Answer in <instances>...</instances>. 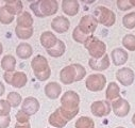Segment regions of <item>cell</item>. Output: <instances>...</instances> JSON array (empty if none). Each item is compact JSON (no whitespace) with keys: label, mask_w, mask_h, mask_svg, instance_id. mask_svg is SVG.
<instances>
[{"label":"cell","mask_w":135,"mask_h":128,"mask_svg":"<svg viewBox=\"0 0 135 128\" xmlns=\"http://www.w3.org/2000/svg\"><path fill=\"white\" fill-rule=\"evenodd\" d=\"M84 47L87 49L90 58L93 59H101L104 54H107L105 43L95 35H90L88 38V40L84 43Z\"/></svg>","instance_id":"6da1fadb"},{"label":"cell","mask_w":135,"mask_h":128,"mask_svg":"<svg viewBox=\"0 0 135 128\" xmlns=\"http://www.w3.org/2000/svg\"><path fill=\"white\" fill-rule=\"evenodd\" d=\"M93 15L96 17L98 24H101L105 27H112L116 21L115 13L111 9L103 6H99L95 8Z\"/></svg>","instance_id":"7a4b0ae2"},{"label":"cell","mask_w":135,"mask_h":128,"mask_svg":"<svg viewBox=\"0 0 135 128\" xmlns=\"http://www.w3.org/2000/svg\"><path fill=\"white\" fill-rule=\"evenodd\" d=\"M107 85V77L102 74H91L85 80V86L90 92L102 91Z\"/></svg>","instance_id":"3957f363"},{"label":"cell","mask_w":135,"mask_h":128,"mask_svg":"<svg viewBox=\"0 0 135 128\" xmlns=\"http://www.w3.org/2000/svg\"><path fill=\"white\" fill-rule=\"evenodd\" d=\"M80 105V96L75 91H66L61 97V106L67 110H78Z\"/></svg>","instance_id":"277c9868"},{"label":"cell","mask_w":135,"mask_h":128,"mask_svg":"<svg viewBox=\"0 0 135 128\" xmlns=\"http://www.w3.org/2000/svg\"><path fill=\"white\" fill-rule=\"evenodd\" d=\"M98 26V21L93 14L84 15L79 21V29L87 35H93Z\"/></svg>","instance_id":"5b68a950"},{"label":"cell","mask_w":135,"mask_h":128,"mask_svg":"<svg viewBox=\"0 0 135 128\" xmlns=\"http://www.w3.org/2000/svg\"><path fill=\"white\" fill-rule=\"evenodd\" d=\"M112 111V106L109 100H97L90 105V112L97 117L108 116Z\"/></svg>","instance_id":"8992f818"},{"label":"cell","mask_w":135,"mask_h":128,"mask_svg":"<svg viewBox=\"0 0 135 128\" xmlns=\"http://www.w3.org/2000/svg\"><path fill=\"white\" fill-rule=\"evenodd\" d=\"M38 8L41 18L52 16L59 10V2L56 0H38Z\"/></svg>","instance_id":"52a82bcc"},{"label":"cell","mask_w":135,"mask_h":128,"mask_svg":"<svg viewBox=\"0 0 135 128\" xmlns=\"http://www.w3.org/2000/svg\"><path fill=\"white\" fill-rule=\"evenodd\" d=\"M112 106V111L114 112V114L118 117H124L129 114L130 112V104L127 99L119 97L117 99H115L114 102L111 103Z\"/></svg>","instance_id":"ba28073f"},{"label":"cell","mask_w":135,"mask_h":128,"mask_svg":"<svg viewBox=\"0 0 135 128\" xmlns=\"http://www.w3.org/2000/svg\"><path fill=\"white\" fill-rule=\"evenodd\" d=\"M41 108V104L37 100V98L33 97V96H28L22 100L21 104V109L25 113H27L29 116L34 115L35 113H37V111Z\"/></svg>","instance_id":"9c48e42d"},{"label":"cell","mask_w":135,"mask_h":128,"mask_svg":"<svg viewBox=\"0 0 135 128\" xmlns=\"http://www.w3.org/2000/svg\"><path fill=\"white\" fill-rule=\"evenodd\" d=\"M116 79L124 86L131 85L135 80V73L130 67H122L116 72Z\"/></svg>","instance_id":"30bf717a"},{"label":"cell","mask_w":135,"mask_h":128,"mask_svg":"<svg viewBox=\"0 0 135 128\" xmlns=\"http://www.w3.org/2000/svg\"><path fill=\"white\" fill-rule=\"evenodd\" d=\"M76 78H77V73H76V68L74 66V64L65 66L60 72V80L63 84H66V85L71 84L76 82Z\"/></svg>","instance_id":"8fae6325"},{"label":"cell","mask_w":135,"mask_h":128,"mask_svg":"<svg viewBox=\"0 0 135 128\" xmlns=\"http://www.w3.org/2000/svg\"><path fill=\"white\" fill-rule=\"evenodd\" d=\"M69 27H70L69 19L63 15L54 17L51 21V28L56 33H65V32L68 31Z\"/></svg>","instance_id":"7c38bea8"},{"label":"cell","mask_w":135,"mask_h":128,"mask_svg":"<svg viewBox=\"0 0 135 128\" xmlns=\"http://www.w3.org/2000/svg\"><path fill=\"white\" fill-rule=\"evenodd\" d=\"M110 57L109 54H104L101 59H93L88 60V65L93 71L96 72H103L110 67Z\"/></svg>","instance_id":"4fadbf2b"},{"label":"cell","mask_w":135,"mask_h":128,"mask_svg":"<svg viewBox=\"0 0 135 128\" xmlns=\"http://www.w3.org/2000/svg\"><path fill=\"white\" fill-rule=\"evenodd\" d=\"M31 67L33 70V73L34 74H37V73H42L49 67V63H48V60L42 56V54H37L33 58V60L31 61Z\"/></svg>","instance_id":"5bb4252c"},{"label":"cell","mask_w":135,"mask_h":128,"mask_svg":"<svg viewBox=\"0 0 135 128\" xmlns=\"http://www.w3.org/2000/svg\"><path fill=\"white\" fill-rule=\"evenodd\" d=\"M80 3L78 0H63L62 11L67 16H76L79 13Z\"/></svg>","instance_id":"9a60e30c"},{"label":"cell","mask_w":135,"mask_h":128,"mask_svg":"<svg viewBox=\"0 0 135 128\" xmlns=\"http://www.w3.org/2000/svg\"><path fill=\"white\" fill-rule=\"evenodd\" d=\"M41 44L44 48H46V50L51 49L52 47H54L59 41V39L56 38V35L51 31H44L43 33L41 34L40 38Z\"/></svg>","instance_id":"2e32d148"},{"label":"cell","mask_w":135,"mask_h":128,"mask_svg":"<svg viewBox=\"0 0 135 128\" xmlns=\"http://www.w3.org/2000/svg\"><path fill=\"white\" fill-rule=\"evenodd\" d=\"M111 58H112V61L114 63V65L116 66H121L123 64L128 61V58H129V54L128 52L123 49V48H114L111 52Z\"/></svg>","instance_id":"e0dca14e"},{"label":"cell","mask_w":135,"mask_h":128,"mask_svg":"<svg viewBox=\"0 0 135 128\" xmlns=\"http://www.w3.org/2000/svg\"><path fill=\"white\" fill-rule=\"evenodd\" d=\"M44 91H45V95L49 99H56L62 94V86L57 82L51 81L45 85Z\"/></svg>","instance_id":"ac0fdd59"},{"label":"cell","mask_w":135,"mask_h":128,"mask_svg":"<svg viewBox=\"0 0 135 128\" xmlns=\"http://www.w3.org/2000/svg\"><path fill=\"white\" fill-rule=\"evenodd\" d=\"M4 8L6 10L13 16L15 15H20L23 11V4L20 0H6L4 2Z\"/></svg>","instance_id":"d6986e66"},{"label":"cell","mask_w":135,"mask_h":128,"mask_svg":"<svg viewBox=\"0 0 135 128\" xmlns=\"http://www.w3.org/2000/svg\"><path fill=\"white\" fill-rule=\"evenodd\" d=\"M48 123H49L51 126L55 127V128H64V127L67 125V123H68V121H67V120L61 114V112H60V110H59V108H57L54 112H52V113L50 114V116H49V118H48Z\"/></svg>","instance_id":"ffe728a7"},{"label":"cell","mask_w":135,"mask_h":128,"mask_svg":"<svg viewBox=\"0 0 135 128\" xmlns=\"http://www.w3.org/2000/svg\"><path fill=\"white\" fill-rule=\"evenodd\" d=\"M119 97H120V88H119V85L114 81L110 82L107 86V92H105L107 100L114 102L115 99H117Z\"/></svg>","instance_id":"44dd1931"},{"label":"cell","mask_w":135,"mask_h":128,"mask_svg":"<svg viewBox=\"0 0 135 128\" xmlns=\"http://www.w3.org/2000/svg\"><path fill=\"white\" fill-rule=\"evenodd\" d=\"M1 68L4 73H14L16 68V59L12 54H6L1 60Z\"/></svg>","instance_id":"7402d4cb"},{"label":"cell","mask_w":135,"mask_h":128,"mask_svg":"<svg viewBox=\"0 0 135 128\" xmlns=\"http://www.w3.org/2000/svg\"><path fill=\"white\" fill-rule=\"evenodd\" d=\"M16 54L19 59L27 60L33 54V48L29 43H20L16 47Z\"/></svg>","instance_id":"603a6c76"},{"label":"cell","mask_w":135,"mask_h":128,"mask_svg":"<svg viewBox=\"0 0 135 128\" xmlns=\"http://www.w3.org/2000/svg\"><path fill=\"white\" fill-rule=\"evenodd\" d=\"M16 22H17V26L20 28H32L34 20H33V17L30 14V12L23 11L20 15L17 16Z\"/></svg>","instance_id":"cb8c5ba5"},{"label":"cell","mask_w":135,"mask_h":128,"mask_svg":"<svg viewBox=\"0 0 135 128\" xmlns=\"http://www.w3.org/2000/svg\"><path fill=\"white\" fill-rule=\"evenodd\" d=\"M28 82V77L23 72H14L12 76V81L11 85L16 88V89H21L23 88Z\"/></svg>","instance_id":"d4e9b609"},{"label":"cell","mask_w":135,"mask_h":128,"mask_svg":"<svg viewBox=\"0 0 135 128\" xmlns=\"http://www.w3.org/2000/svg\"><path fill=\"white\" fill-rule=\"evenodd\" d=\"M66 51V45L65 43L62 41V40H59L56 45L54 47H52L51 49H48L47 50V53L52 57V58H60L62 57Z\"/></svg>","instance_id":"484cf974"},{"label":"cell","mask_w":135,"mask_h":128,"mask_svg":"<svg viewBox=\"0 0 135 128\" xmlns=\"http://www.w3.org/2000/svg\"><path fill=\"white\" fill-rule=\"evenodd\" d=\"M34 29L32 28H20L18 26L15 27V34L19 40H29L32 35Z\"/></svg>","instance_id":"4316f807"},{"label":"cell","mask_w":135,"mask_h":128,"mask_svg":"<svg viewBox=\"0 0 135 128\" xmlns=\"http://www.w3.org/2000/svg\"><path fill=\"white\" fill-rule=\"evenodd\" d=\"M75 128H95V122L88 116H81L76 121Z\"/></svg>","instance_id":"83f0119b"},{"label":"cell","mask_w":135,"mask_h":128,"mask_svg":"<svg viewBox=\"0 0 135 128\" xmlns=\"http://www.w3.org/2000/svg\"><path fill=\"white\" fill-rule=\"evenodd\" d=\"M7 100L11 105L12 108H17L19 105L22 104V98L21 95L17 92H10L7 96Z\"/></svg>","instance_id":"f1b7e54d"},{"label":"cell","mask_w":135,"mask_h":128,"mask_svg":"<svg viewBox=\"0 0 135 128\" xmlns=\"http://www.w3.org/2000/svg\"><path fill=\"white\" fill-rule=\"evenodd\" d=\"M122 45L129 51H135V35L126 34L122 38Z\"/></svg>","instance_id":"f546056e"},{"label":"cell","mask_w":135,"mask_h":128,"mask_svg":"<svg viewBox=\"0 0 135 128\" xmlns=\"http://www.w3.org/2000/svg\"><path fill=\"white\" fill-rule=\"evenodd\" d=\"M89 36H90V35H87V34L83 33V32L79 29L78 26H77V27L74 29V31H73V39H74V41H76L77 43L83 44V45H84V43L88 40Z\"/></svg>","instance_id":"4dcf8cb0"},{"label":"cell","mask_w":135,"mask_h":128,"mask_svg":"<svg viewBox=\"0 0 135 128\" xmlns=\"http://www.w3.org/2000/svg\"><path fill=\"white\" fill-rule=\"evenodd\" d=\"M14 19H15V16L11 15L6 10L4 6L0 8V22H1L2 25H10L14 21Z\"/></svg>","instance_id":"1f68e13d"},{"label":"cell","mask_w":135,"mask_h":128,"mask_svg":"<svg viewBox=\"0 0 135 128\" xmlns=\"http://www.w3.org/2000/svg\"><path fill=\"white\" fill-rule=\"evenodd\" d=\"M122 25L127 29L135 28V12H130L122 17Z\"/></svg>","instance_id":"d6a6232c"},{"label":"cell","mask_w":135,"mask_h":128,"mask_svg":"<svg viewBox=\"0 0 135 128\" xmlns=\"http://www.w3.org/2000/svg\"><path fill=\"white\" fill-rule=\"evenodd\" d=\"M59 110H60V112H61V114L67 120V121H71L74 117H76V115L79 113V111H80V109H78V110H67V109H65V108H63L62 106H60L59 107Z\"/></svg>","instance_id":"836d02e7"},{"label":"cell","mask_w":135,"mask_h":128,"mask_svg":"<svg viewBox=\"0 0 135 128\" xmlns=\"http://www.w3.org/2000/svg\"><path fill=\"white\" fill-rule=\"evenodd\" d=\"M11 105L7 99H0V116H8L11 112Z\"/></svg>","instance_id":"e575fe53"},{"label":"cell","mask_w":135,"mask_h":128,"mask_svg":"<svg viewBox=\"0 0 135 128\" xmlns=\"http://www.w3.org/2000/svg\"><path fill=\"white\" fill-rule=\"evenodd\" d=\"M74 66L76 68V73H77V78H76V82L77 81H81L85 76H86V70L84 68L83 65L79 63H75Z\"/></svg>","instance_id":"d590c367"},{"label":"cell","mask_w":135,"mask_h":128,"mask_svg":"<svg viewBox=\"0 0 135 128\" xmlns=\"http://www.w3.org/2000/svg\"><path fill=\"white\" fill-rule=\"evenodd\" d=\"M15 117H16V122L19 123V124H28V123H30V116L27 113H25L22 110L17 111Z\"/></svg>","instance_id":"8d00e7d4"},{"label":"cell","mask_w":135,"mask_h":128,"mask_svg":"<svg viewBox=\"0 0 135 128\" xmlns=\"http://www.w3.org/2000/svg\"><path fill=\"white\" fill-rule=\"evenodd\" d=\"M34 76H35L36 79L40 80V81H46V80L49 79L50 76H51V70L48 68V70H46V71H44V72H42V73L34 74Z\"/></svg>","instance_id":"74e56055"},{"label":"cell","mask_w":135,"mask_h":128,"mask_svg":"<svg viewBox=\"0 0 135 128\" xmlns=\"http://www.w3.org/2000/svg\"><path fill=\"white\" fill-rule=\"evenodd\" d=\"M117 8L120 11H128L133 7L130 4L129 0H117Z\"/></svg>","instance_id":"f35d334b"},{"label":"cell","mask_w":135,"mask_h":128,"mask_svg":"<svg viewBox=\"0 0 135 128\" xmlns=\"http://www.w3.org/2000/svg\"><path fill=\"white\" fill-rule=\"evenodd\" d=\"M11 124V116H0V128H8Z\"/></svg>","instance_id":"ab89813d"},{"label":"cell","mask_w":135,"mask_h":128,"mask_svg":"<svg viewBox=\"0 0 135 128\" xmlns=\"http://www.w3.org/2000/svg\"><path fill=\"white\" fill-rule=\"evenodd\" d=\"M12 76H13V73H4L3 74V79L4 81L11 85V81H12Z\"/></svg>","instance_id":"60d3db41"},{"label":"cell","mask_w":135,"mask_h":128,"mask_svg":"<svg viewBox=\"0 0 135 128\" xmlns=\"http://www.w3.org/2000/svg\"><path fill=\"white\" fill-rule=\"evenodd\" d=\"M14 128H31V125H30V123H28V124H19V123H16L15 126H14Z\"/></svg>","instance_id":"b9f144b4"},{"label":"cell","mask_w":135,"mask_h":128,"mask_svg":"<svg viewBox=\"0 0 135 128\" xmlns=\"http://www.w3.org/2000/svg\"><path fill=\"white\" fill-rule=\"evenodd\" d=\"M4 92H6V86L1 81H0V96H2L4 94Z\"/></svg>","instance_id":"7bdbcfd3"},{"label":"cell","mask_w":135,"mask_h":128,"mask_svg":"<svg viewBox=\"0 0 135 128\" xmlns=\"http://www.w3.org/2000/svg\"><path fill=\"white\" fill-rule=\"evenodd\" d=\"M2 52H3V46H2L1 43H0V56L2 54Z\"/></svg>","instance_id":"ee69618b"},{"label":"cell","mask_w":135,"mask_h":128,"mask_svg":"<svg viewBox=\"0 0 135 128\" xmlns=\"http://www.w3.org/2000/svg\"><path fill=\"white\" fill-rule=\"evenodd\" d=\"M129 2L132 7H135V0H129Z\"/></svg>","instance_id":"f6af8a7d"},{"label":"cell","mask_w":135,"mask_h":128,"mask_svg":"<svg viewBox=\"0 0 135 128\" xmlns=\"http://www.w3.org/2000/svg\"><path fill=\"white\" fill-rule=\"evenodd\" d=\"M132 123L135 125V113L133 114V116H132Z\"/></svg>","instance_id":"bcb514c9"},{"label":"cell","mask_w":135,"mask_h":128,"mask_svg":"<svg viewBox=\"0 0 135 128\" xmlns=\"http://www.w3.org/2000/svg\"><path fill=\"white\" fill-rule=\"evenodd\" d=\"M116 128H124V127H122V126H118V127H116Z\"/></svg>","instance_id":"7dc6e473"},{"label":"cell","mask_w":135,"mask_h":128,"mask_svg":"<svg viewBox=\"0 0 135 128\" xmlns=\"http://www.w3.org/2000/svg\"><path fill=\"white\" fill-rule=\"evenodd\" d=\"M0 8H1V7H0Z\"/></svg>","instance_id":"c3c4849f"}]
</instances>
